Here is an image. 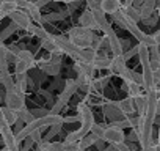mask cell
Wrapping results in <instances>:
<instances>
[{
  "instance_id": "obj_1",
  "label": "cell",
  "mask_w": 160,
  "mask_h": 151,
  "mask_svg": "<svg viewBox=\"0 0 160 151\" xmlns=\"http://www.w3.org/2000/svg\"><path fill=\"white\" fill-rule=\"evenodd\" d=\"M77 110H78V117H80V121H82V126H80L77 131H74V132H69L66 135V140L64 142H78L82 137H85L87 134H90L91 126L94 124V115H93L91 109L87 104L80 102L78 107H77Z\"/></svg>"
},
{
  "instance_id": "obj_2",
  "label": "cell",
  "mask_w": 160,
  "mask_h": 151,
  "mask_svg": "<svg viewBox=\"0 0 160 151\" xmlns=\"http://www.w3.org/2000/svg\"><path fill=\"white\" fill-rule=\"evenodd\" d=\"M94 41V35L93 30L85 29V27H72L69 30V43L77 47V49H85V47H91Z\"/></svg>"
},
{
  "instance_id": "obj_3",
  "label": "cell",
  "mask_w": 160,
  "mask_h": 151,
  "mask_svg": "<svg viewBox=\"0 0 160 151\" xmlns=\"http://www.w3.org/2000/svg\"><path fill=\"white\" fill-rule=\"evenodd\" d=\"M25 93L21 91L16 85L10 90H7L5 93V102H7V107L14 110V112H21L22 109H25Z\"/></svg>"
},
{
  "instance_id": "obj_4",
  "label": "cell",
  "mask_w": 160,
  "mask_h": 151,
  "mask_svg": "<svg viewBox=\"0 0 160 151\" xmlns=\"http://www.w3.org/2000/svg\"><path fill=\"white\" fill-rule=\"evenodd\" d=\"M102 140L107 142L108 145L116 146V145L126 142V135H124V131L119 129V128H115V126H105V129H104V135H102Z\"/></svg>"
},
{
  "instance_id": "obj_5",
  "label": "cell",
  "mask_w": 160,
  "mask_h": 151,
  "mask_svg": "<svg viewBox=\"0 0 160 151\" xmlns=\"http://www.w3.org/2000/svg\"><path fill=\"white\" fill-rule=\"evenodd\" d=\"M8 16H10L11 22L16 24L19 29H25V30H27V29L32 25V19H30V16H28L24 10H16V11L10 13Z\"/></svg>"
},
{
  "instance_id": "obj_6",
  "label": "cell",
  "mask_w": 160,
  "mask_h": 151,
  "mask_svg": "<svg viewBox=\"0 0 160 151\" xmlns=\"http://www.w3.org/2000/svg\"><path fill=\"white\" fill-rule=\"evenodd\" d=\"M91 13H93V16H94V21H96V25H98V30H101V32H105L112 24L107 21V18H105V13L99 8V7H93V8H88Z\"/></svg>"
},
{
  "instance_id": "obj_7",
  "label": "cell",
  "mask_w": 160,
  "mask_h": 151,
  "mask_svg": "<svg viewBox=\"0 0 160 151\" xmlns=\"http://www.w3.org/2000/svg\"><path fill=\"white\" fill-rule=\"evenodd\" d=\"M99 8L105 14H115V13H118L122 8V5H121V0H101Z\"/></svg>"
},
{
  "instance_id": "obj_8",
  "label": "cell",
  "mask_w": 160,
  "mask_h": 151,
  "mask_svg": "<svg viewBox=\"0 0 160 151\" xmlns=\"http://www.w3.org/2000/svg\"><path fill=\"white\" fill-rule=\"evenodd\" d=\"M78 88H77V84H75V81L74 79H68L66 81V84H64V90L61 91V95H60V101H63L64 104H68V101L75 95V91H77Z\"/></svg>"
},
{
  "instance_id": "obj_9",
  "label": "cell",
  "mask_w": 160,
  "mask_h": 151,
  "mask_svg": "<svg viewBox=\"0 0 160 151\" xmlns=\"http://www.w3.org/2000/svg\"><path fill=\"white\" fill-rule=\"evenodd\" d=\"M116 107L119 109V112L124 115V117H132L135 113V104H133V98H126V99H121L118 102H115Z\"/></svg>"
},
{
  "instance_id": "obj_10",
  "label": "cell",
  "mask_w": 160,
  "mask_h": 151,
  "mask_svg": "<svg viewBox=\"0 0 160 151\" xmlns=\"http://www.w3.org/2000/svg\"><path fill=\"white\" fill-rule=\"evenodd\" d=\"M78 24L80 27H85V29H90V30H98V25H96V21H94V16L90 10H85L78 18Z\"/></svg>"
},
{
  "instance_id": "obj_11",
  "label": "cell",
  "mask_w": 160,
  "mask_h": 151,
  "mask_svg": "<svg viewBox=\"0 0 160 151\" xmlns=\"http://www.w3.org/2000/svg\"><path fill=\"white\" fill-rule=\"evenodd\" d=\"M126 69H127V66H126L124 57H122V55H115V57L112 58V63H110V71H112L113 74H116V76H121Z\"/></svg>"
},
{
  "instance_id": "obj_12",
  "label": "cell",
  "mask_w": 160,
  "mask_h": 151,
  "mask_svg": "<svg viewBox=\"0 0 160 151\" xmlns=\"http://www.w3.org/2000/svg\"><path fill=\"white\" fill-rule=\"evenodd\" d=\"M104 112H105L107 118H110L112 121H118V120L126 118V117L119 112V109L116 107L115 102H108V104H105V106H104Z\"/></svg>"
},
{
  "instance_id": "obj_13",
  "label": "cell",
  "mask_w": 160,
  "mask_h": 151,
  "mask_svg": "<svg viewBox=\"0 0 160 151\" xmlns=\"http://www.w3.org/2000/svg\"><path fill=\"white\" fill-rule=\"evenodd\" d=\"M119 77L124 81V84H129V82H133V84H138V85H141L143 87V77H141V74H138V72H135V71H132V69H126Z\"/></svg>"
},
{
  "instance_id": "obj_14",
  "label": "cell",
  "mask_w": 160,
  "mask_h": 151,
  "mask_svg": "<svg viewBox=\"0 0 160 151\" xmlns=\"http://www.w3.org/2000/svg\"><path fill=\"white\" fill-rule=\"evenodd\" d=\"M96 57H98V50H94L93 47L77 49V58L82 60V61H85V63H91Z\"/></svg>"
},
{
  "instance_id": "obj_15",
  "label": "cell",
  "mask_w": 160,
  "mask_h": 151,
  "mask_svg": "<svg viewBox=\"0 0 160 151\" xmlns=\"http://www.w3.org/2000/svg\"><path fill=\"white\" fill-rule=\"evenodd\" d=\"M110 63H112V58L98 54V57L91 61V66L94 69H110Z\"/></svg>"
},
{
  "instance_id": "obj_16",
  "label": "cell",
  "mask_w": 160,
  "mask_h": 151,
  "mask_svg": "<svg viewBox=\"0 0 160 151\" xmlns=\"http://www.w3.org/2000/svg\"><path fill=\"white\" fill-rule=\"evenodd\" d=\"M0 84L3 85L5 90H10L14 87V79L11 77L8 69H0Z\"/></svg>"
},
{
  "instance_id": "obj_17",
  "label": "cell",
  "mask_w": 160,
  "mask_h": 151,
  "mask_svg": "<svg viewBox=\"0 0 160 151\" xmlns=\"http://www.w3.org/2000/svg\"><path fill=\"white\" fill-rule=\"evenodd\" d=\"M126 18H129L130 21H133V22H140L141 21V18H140V11H138V8H135V7H127V8H121L119 10Z\"/></svg>"
},
{
  "instance_id": "obj_18",
  "label": "cell",
  "mask_w": 160,
  "mask_h": 151,
  "mask_svg": "<svg viewBox=\"0 0 160 151\" xmlns=\"http://www.w3.org/2000/svg\"><path fill=\"white\" fill-rule=\"evenodd\" d=\"M2 115H3V120H5V123L8 126H13L19 120L18 118V112H14V110H11L8 107H2Z\"/></svg>"
},
{
  "instance_id": "obj_19",
  "label": "cell",
  "mask_w": 160,
  "mask_h": 151,
  "mask_svg": "<svg viewBox=\"0 0 160 151\" xmlns=\"http://www.w3.org/2000/svg\"><path fill=\"white\" fill-rule=\"evenodd\" d=\"M94 142H96V137L90 132V134H87L85 137H82L78 142H77V145H78V151H83V149H87V148H90V146H93L94 145Z\"/></svg>"
},
{
  "instance_id": "obj_20",
  "label": "cell",
  "mask_w": 160,
  "mask_h": 151,
  "mask_svg": "<svg viewBox=\"0 0 160 151\" xmlns=\"http://www.w3.org/2000/svg\"><path fill=\"white\" fill-rule=\"evenodd\" d=\"M16 10H19L16 0H2V2H0V11L5 13L7 16H8L10 13L16 11Z\"/></svg>"
},
{
  "instance_id": "obj_21",
  "label": "cell",
  "mask_w": 160,
  "mask_h": 151,
  "mask_svg": "<svg viewBox=\"0 0 160 151\" xmlns=\"http://www.w3.org/2000/svg\"><path fill=\"white\" fill-rule=\"evenodd\" d=\"M133 104H135V112L138 115H144V110H146V95H140L137 98H133Z\"/></svg>"
},
{
  "instance_id": "obj_22",
  "label": "cell",
  "mask_w": 160,
  "mask_h": 151,
  "mask_svg": "<svg viewBox=\"0 0 160 151\" xmlns=\"http://www.w3.org/2000/svg\"><path fill=\"white\" fill-rule=\"evenodd\" d=\"M122 88L129 93V98H137V96L141 95V85H138V84L129 82V84H124Z\"/></svg>"
},
{
  "instance_id": "obj_23",
  "label": "cell",
  "mask_w": 160,
  "mask_h": 151,
  "mask_svg": "<svg viewBox=\"0 0 160 151\" xmlns=\"http://www.w3.org/2000/svg\"><path fill=\"white\" fill-rule=\"evenodd\" d=\"M16 60H21V61H25V63H32V65H36L35 63V57L30 50H24V49H19V52L16 54Z\"/></svg>"
},
{
  "instance_id": "obj_24",
  "label": "cell",
  "mask_w": 160,
  "mask_h": 151,
  "mask_svg": "<svg viewBox=\"0 0 160 151\" xmlns=\"http://www.w3.org/2000/svg\"><path fill=\"white\" fill-rule=\"evenodd\" d=\"M14 85H16V87H18L21 91H24V93H25L27 85H28L27 74H18V77H16V81H14Z\"/></svg>"
},
{
  "instance_id": "obj_25",
  "label": "cell",
  "mask_w": 160,
  "mask_h": 151,
  "mask_svg": "<svg viewBox=\"0 0 160 151\" xmlns=\"http://www.w3.org/2000/svg\"><path fill=\"white\" fill-rule=\"evenodd\" d=\"M35 65L32 63H25V61H21V60H16V76L18 74H27L28 69H32Z\"/></svg>"
},
{
  "instance_id": "obj_26",
  "label": "cell",
  "mask_w": 160,
  "mask_h": 151,
  "mask_svg": "<svg viewBox=\"0 0 160 151\" xmlns=\"http://www.w3.org/2000/svg\"><path fill=\"white\" fill-rule=\"evenodd\" d=\"M18 118L24 123V124H27V123H30L32 120H35V117L32 115V112L25 107V109H22L21 112H18Z\"/></svg>"
},
{
  "instance_id": "obj_27",
  "label": "cell",
  "mask_w": 160,
  "mask_h": 151,
  "mask_svg": "<svg viewBox=\"0 0 160 151\" xmlns=\"http://www.w3.org/2000/svg\"><path fill=\"white\" fill-rule=\"evenodd\" d=\"M0 69H8V58H7V47L0 43Z\"/></svg>"
},
{
  "instance_id": "obj_28",
  "label": "cell",
  "mask_w": 160,
  "mask_h": 151,
  "mask_svg": "<svg viewBox=\"0 0 160 151\" xmlns=\"http://www.w3.org/2000/svg\"><path fill=\"white\" fill-rule=\"evenodd\" d=\"M18 29H19V27H18L16 24H13V22H11V24H10V25H8V27H7V29L2 32V33H0V43H3V41H5L10 35H13Z\"/></svg>"
},
{
  "instance_id": "obj_29",
  "label": "cell",
  "mask_w": 160,
  "mask_h": 151,
  "mask_svg": "<svg viewBox=\"0 0 160 151\" xmlns=\"http://www.w3.org/2000/svg\"><path fill=\"white\" fill-rule=\"evenodd\" d=\"M41 68L44 69V72H47L49 76H57L60 72V65H52V63H46L41 65Z\"/></svg>"
},
{
  "instance_id": "obj_30",
  "label": "cell",
  "mask_w": 160,
  "mask_h": 151,
  "mask_svg": "<svg viewBox=\"0 0 160 151\" xmlns=\"http://www.w3.org/2000/svg\"><path fill=\"white\" fill-rule=\"evenodd\" d=\"M68 16V11H60V13H50V14H47L46 18H42L41 21H58V19H64Z\"/></svg>"
},
{
  "instance_id": "obj_31",
  "label": "cell",
  "mask_w": 160,
  "mask_h": 151,
  "mask_svg": "<svg viewBox=\"0 0 160 151\" xmlns=\"http://www.w3.org/2000/svg\"><path fill=\"white\" fill-rule=\"evenodd\" d=\"M104 129H105L104 124H96V123H94V124L91 126V131H90V132H91L96 138H102V135H104Z\"/></svg>"
},
{
  "instance_id": "obj_32",
  "label": "cell",
  "mask_w": 160,
  "mask_h": 151,
  "mask_svg": "<svg viewBox=\"0 0 160 151\" xmlns=\"http://www.w3.org/2000/svg\"><path fill=\"white\" fill-rule=\"evenodd\" d=\"M49 151H64V143L63 142H47Z\"/></svg>"
},
{
  "instance_id": "obj_33",
  "label": "cell",
  "mask_w": 160,
  "mask_h": 151,
  "mask_svg": "<svg viewBox=\"0 0 160 151\" xmlns=\"http://www.w3.org/2000/svg\"><path fill=\"white\" fill-rule=\"evenodd\" d=\"M22 142H24V145H22V146H19V151H30V149H32V146L35 145V142H33V138H32V137H25Z\"/></svg>"
},
{
  "instance_id": "obj_34",
  "label": "cell",
  "mask_w": 160,
  "mask_h": 151,
  "mask_svg": "<svg viewBox=\"0 0 160 151\" xmlns=\"http://www.w3.org/2000/svg\"><path fill=\"white\" fill-rule=\"evenodd\" d=\"M52 129L47 132V135H46V138H42V140H46V142H49V138H52V137H55L60 131H61V124H55V126H50Z\"/></svg>"
},
{
  "instance_id": "obj_35",
  "label": "cell",
  "mask_w": 160,
  "mask_h": 151,
  "mask_svg": "<svg viewBox=\"0 0 160 151\" xmlns=\"http://www.w3.org/2000/svg\"><path fill=\"white\" fill-rule=\"evenodd\" d=\"M64 143V151H78L77 142H63Z\"/></svg>"
},
{
  "instance_id": "obj_36",
  "label": "cell",
  "mask_w": 160,
  "mask_h": 151,
  "mask_svg": "<svg viewBox=\"0 0 160 151\" xmlns=\"http://www.w3.org/2000/svg\"><path fill=\"white\" fill-rule=\"evenodd\" d=\"M133 55H138V44H137L135 47H132V49H130L129 52H126V54H122V57H124V60H126V61H127L129 58H132Z\"/></svg>"
},
{
  "instance_id": "obj_37",
  "label": "cell",
  "mask_w": 160,
  "mask_h": 151,
  "mask_svg": "<svg viewBox=\"0 0 160 151\" xmlns=\"http://www.w3.org/2000/svg\"><path fill=\"white\" fill-rule=\"evenodd\" d=\"M126 138H129L130 142H138L140 140V135H138V131L133 128V129H130V134L126 137Z\"/></svg>"
},
{
  "instance_id": "obj_38",
  "label": "cell",
  "mask_w": 160,
  "mask_h": 151,
  "mask_svg": "<svg viewBox=\"0 0 160 151\" xmlns=\"http://www.w3.org/2000/svg\"><path fill=\"white\" fill-rule=\"evenodd\" d=\"M115 149H116V151H132V149H130V146H129V145H126V143H119V145H116V146H115Z\"/></svg>"
},
{
  "instance_id": "obj_39",
  "label": "cell",
  "mask_w": 160,
  "mask_h": 151,
  "mask_svg": "<svg viewBox=\"0 0 160 151\" xmlns=\"http://www.w3.org/2000/svg\"><path fill=\"white\" fill-rule=\"evenodd\" d=\"M104 143H105V142H104L102 138H96V142H94V145H96V146H98V149H101V151L105 148V145H104Z\"/></svg>"
},
{
  "instance_id": "obj_40",
  "label": "cell",
  "mask_w": 160,
  "mask_h": 151,
  "mask_svg": "<svg viewBox=\"0 0 160 151\" xmlns=\"http://www.w3.org/2000/svg\"><path fill=\"white\" fill-rule=\"evenodd\" d=\"M49 2H53V0H36L35 3H36V5L39 7V8H42V7H44V5H47Z\"/></svg>"
},
{
  "instance_id": "obj_41",
  "label": "cell",
  "mask_w": 160,
  "mask_h": 151,
  "mask_svg": "<svg viewBox=\"0 0 160 151\" xmlns=\"http://www.w3.org/2000/svg\"><path fill=\"white\" fill-rule=\"evenodd\" d=\"M152 38H154L155 44H157V46H160V30H157V32L152 35Z\"/></svg>"
},
{
  "instance_id": "obj_42",
  "label": "cell",
  "mask_w": 160,
  "mask_h": 151,
  "mask_svg": "<svg viewBox=\"0 0 160 151\" xmlns=\"http://www.w3.org/2000/svg\"><path fill=\"white\" fill-rule=\"evenodd\" d=\"M132 3H133V0H121V5H122V8L132 7Z\"/></svg>"
},
{
  "instance_id": "obj_43",
  "label": "cell",
  "mask_w": 160,
  "mask_h": 151,
  "mask_svg": "<svg viewBox=\"0 0 160 151\" xmlns=\"http://www.w3.org/2000/svg\"><path fill=\"white\" fill-rule=\"evenodd\" d=\"M143 2H144V0H133L132 7H135V8H140V7L143 5Z\"/></svg>"
},
{
  "instance_id": "obj_44",
  "label": "cell",
  "mask_w": 160,
  "mask_h": 151,
  "mask_svg": "<svg viewBox=\"0 0 160 151\" xmlns=\"http://www.w3.org/2000/svg\"><path fill=\"white\" fill-rule=\"evenodd\" d=\"M102 151H116V149H115V146H113V145H108V146H105Z\"/></svg>"
},
{
  "instance_id": "obj_45",
  "label": "cell",
  "mask_w": 160,
  "mask_h": 151,
  "mask_svg": "<svg viewBox=\"0 0 160 151\" xmlns=\"http://www.w3.org/2000/svg\"><path fill=\"white\" fill-rule=\"evenodd\" d=\"M152 146H154V151H160V143H155Z\"/></svg>"
},
{
  "instance_id": "obj_46",
  "label": "cell",
  "mask_w": 160,
  "mask_h": 151,
  "mask_svg": "<svg viewBox=\"0 0 160 151\" xmlns=\"http://www.w3.org/2000/svg\"><path fill=\"white\" fill-rule=\"evenodd\" d=\"M58 2H63V3H72L74 0H58Z\"/></svg>"
},
{
  "instance_id": "obj_47",
  "label": "cell",
  "mask_w": 160,
  "mask_h": 151,
  "mask_svg": "<svg viewBox=\"0 0 160 151\" xmlns=\"http://www.w3.org/2000/svg\"><path fill=\"white\" fill-rule=\"evenodd\" d=\"M3 18H7V14H5V13H2V11H0V21H2Z\"/></svg>"
},
{
  "instance_id": "obj_48",
  "label": "cell",
  "mask_w": 160,
  "mask_h": 151,
  "mask_svg": "<svg viewBox=\"0 0 160 151\" xmlns=\"http://www.w3.org/2000/svg\"><path fill=\"white\" fill-rule=\"evenodd\" d=\"M74 2H90V0H74Z\"/></svg>"
},
{
  "instance_id": "obj_49",
  "label": "cell",
  "mask_w": 160,
  "mask_h": 151,
  "mask_svg": "<svg viewBox=\"0 0 160 151\" xmlns=\"http://www.w3.org/2000/svg\"><path fill=\"white\" fill-rule=\"evenodd\" d=\"M149 151H154V146H151V148H149Z\"/></svg>"
},
{
  "instance_id": "obj_50",
  "label": "cell",
  "mask_w": 160,
  "mask_h": 151,
  "mask_svg": "<svg viewBox=\"0 0 160 151\" xmlns=\"http://www.w3.org/2000/svg\"><path fill=\"white\" fill-rule=\"evenodd\" d=\"M158 138H160V126H158Z\"/></svg>"
},
{
  "instance_id": "obj_51",
  "label": "cell",
  "mask_w": 160,
  "mask_h": 151,
  "mask_svg": "<svg viewBox=\"0 0 160 151\" xmlns=\"http://www.w3.org/2000/svg\"><path fill=\"white\" fill-rule=\"evenodd\" d=\"M0 151H8V149H7V148H3V149H0Z\"/></svg>"
},
{
  "instance_id": "obj_52",
  "label": "cell",
  "mask_w": 160,
  "mask_h": 151,
  "mask_svg": "<svg viewBox=\"0 0 160 151\" xmlns=\"http://www.w3.org/2000/svg\"><path fill=\"white\" fill-rule=\"evenodd\" d=\"M157 143H160V138H158V140H157Z\"/></svg>"
},
{
  "instance_id": "obj_53",
  "label": "cell",
  "mask_w": 160,
  "mask_h": 151,
  "mask_svg": "<svg viewBox=\"0 0 160 151\" xmlns=\"http://www.w3.org/2000/svg\"><path fill=\"white\" fill-rule=\"evenodd\" d=\"M0 134H2V128H0Z\"/></svg>"
},
{
  "instance_id": "obj_54",
  "label": "cell",
  "mask_w": 160,
  "mask_h": 151,
  "mask_svg": "<svg viewBox=\"0 0 160 151\" xmlns=\"http://www.w3.org/2000/svg\"><path fill=\"white\" fill-rule=\"evenodd\" d=\"M158 21H160V16H158Z\"/></svg>"
},
{
  "instance_id": "obj_55",
  "label": "cell",
  "mask_w": 160,
  "mask_h": 151,
  "mask_svg": "<svg viewBox=\"0 0 160 151\" xmlns=\"http://www.w3.org/2000/svg\"><path fill=\"white\" fill-rule=\"evenodd\" d=\"M158 113H160V112H158Z\"/></svg>"
}]
</instances>
